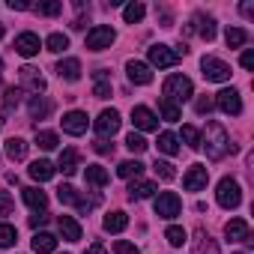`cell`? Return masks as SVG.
Masks as SVG:
<instances>
[{
    "label": "cell",
    "mask_w": 254,
    "mask_h": 254,
    "mask_svg": "<svg viewBox=\"0 0 254 254\" xmlns=\"http://www.w3.org/2000/svg\"><path fill=\"white\" fill-rule=\"evenodd\" d=\"M126 227H129V215H126L123 209H114L105 215V230L108 233H123Z\"/></svg>",
    "instance_id": "20"
},
{
    "label": "cell",
    "mask_w": 254,
    "mask_h": 254,
    "mask_svg": "<svg viewBox=\"0 0 254 254\" xmlns=\"http://www.w3.org/2000/svg\"><path fill=\"white\" fill-rule=\"evenodd\" d=\"M200 69H203V78L206 81H227L230 78V66L224 63V60H218V57H203L200 60Z\"/></svg>",
    "instance_id": "6"
},
{
    "label": "cell",
    "mask_w": 254,
    "mask_h": 254,
    "mask_svg": "<svg viewBox=\"0 0 254 254\" xmlns=\"http://www.w3.org/2000/svg\"><path fill=\"white\" fill-rule=\"evenodd\" d=\"M206 180H209V171L203 165H191L183 177V189L186 191H200V189H206Z\"/></svg>",
    "instance_id": "11"
},
{
    "label": "cell",
    "mask_w": 254,
    "mask_h": 254,
    "mask_svg": "<svg viewBox=\"0 0 254 254\" xmlns=\"http://www.w3.org/2000/svg\"><path fill=\"white\" fill-rule=\"evenodd\" d=\"M84 180L90 183V186H96V189H102V186H108V171L102 168V165H87V171H84Z\"/></svg>",
    "instance_id": "25"
},
{
    "label": "cell",
    "mask_w": 254,
    "mask_h": 254,
    "mask_svg": "<svg viewBox=\"0 0 254 254\" xmlns=\"http://www.w3.org/2000/svg\"><path fill=\"white\" fill-rule=\"evenodd\" d=\"M54 171H57V168H54L48 159H36V162L30 165V177H33V180H39V183L51 180V177H54Z\"/></svg>",
    "instance_id": "24"
},
{
    "label": "cell",
    "mask_w": 254,
    "mask_h": 254,
    "mask_svg": "<svg viewBox=\"0 0 254 254\" xmlns=\"http://www.w3.org/2000/svg\"><path fill=\"white\" fill-rule=\"evenodd\" d=\"M242 15H248V18H251V15H254V6H251V3H242Z\"/></svg>",
    "instance_id": "54"
},
{
    "label": "cell",
    "mask_w": 254,
    "mask_h": 254,
    "mask_svg": "<svg viewBox=\"0 0 254 254\" xmlns=\"http://www.w3.org/2000/svg\"><path fill=\"white\" fill-rule=\"evenodd\" d=\"M21 72V87L24 90H30V93H45V78L39 75V69H33V66H21L18 69Z\"/></svg>",
    "instance_id": "14"
},
{
    "label": "cell",
    "mask_w": 254,
    "mask_h": 254,
    "mask_svg": "<svg viewBox=\"0 0 254 254\" xmlns=\"http://www.w3.org/2000/svg\"><path fill=\"white\" fill-rule=\"evenodd\" d=\"M224 42H227V48H242V45L248 42V33H245L242 27H227Z\"/></svg>",
    "instance_id": "31"
},
{
    "label": "cell",
    "mask_w": 254,
    "mask_h": 254,
    "mask_svg": "<svg viewBox=\"0 0 254 254\" xmlns=\"http://www.w3.org/2000/svg\"><path fill=\"white\" fill-rule=\"evenodd\" d=\"M57 227H60V233H63L66 242H78V239H81V224H78L72 215H60V218H57Z\"/></svg>",
    "instance_id": "18"
},
{
    "label": "cell",
    "mask_w": 254,
    "mask_h": 254,
    "mask_svg": "<svg viewBox=\"0 0 254 254\" xmlns=\"http://www.w3.org/2000/svg\"><path fill=\"white\" fill-rule=\"evenodd\" d=\"M9 9H30L27 0H9Z\"/></svg>",
    "instance_id": "53"
},
{
    "label": "cell",
    "mask_w": 254,
    "mask_h": 254,
    "mask_svg": "<svg viewBox=\"0 0 254 254\" xmlns=\"http://www.w3.org/2000/svg\"><path fill=\"white\" fill-rule=\"evenodd\" d=\"M45 221H48V215H45V212H36V215H30V224H33V227H42Z\"/></svg>",
    "instance_id": "51"
},
{
    "label": "cell",
    "mask_w": 254,
    "mask_h": 254,
    "mask_svg": "<svg viewBox=\"0 0 254 254\" xmlns=\"http://www.w3.org/2000/svg\"><path fill=\"white\" fill-rule=\"evenodd\" d=\"M224 236H227V242H245V239L251 236L248 221H245V218H230V221L224 224Z\"/></svg>",
    "instance_id": "16"
},
{
    "label": "cell",
    "mask_w": 254,
    "mask_h": 254,
    "mask_svg": "<svg viewBox=\"0 0 254 254\" xmlns=\"http://www.w3.org/2000/svg\"><path fill=\"white\" fill-rule=\"evenodd\" d=\"M0 72H3V60H0Z\"/></svg>",
    "instance_id": "56"
},
{
    "label": "cell",
    "mask_w": 254,
    "mask_h": 254,
    "mask_svg": "<svg viewBox=\"0 0 254 254\" xmlns=\"http://www.w3.org/2000/svg\"><path fill=\"white\" fill-rule=\"evenodd\" d=\"M93 150H96L99 156H111V153H114V144H108V141H102V138H99V141L93 144Z\"/></svg>",
    "instance_id": "49"
},
{
    "label": "cell",
    "mask_w": 254,
    "mask_h": 254,
    "mask_svg": "<svg viewBox=\"0 0 254 254\" xmlns=\"http://www.w3.org/2000/svg\"><path fill=\"white\" fill-rule=\"evenodd\" d=\"M45 48H48L51 54H63V51L69 48V36H63V33H51V36L45 39Z\"/></svg>",
    "instance_id": "33"
},
{
    "label": "cell",
    "mask_w": 254,
    "mask_h": 254,
    "mask_svg": "<svg viewBox=\"0 0 254 254\" xmlns=\"http://www.w3.org/2000/svg\"><path fill=\"white\" fill-rule=\"evenodd\" d=\"M183 141H186L191 150H197V147H200V132L194 129V126H183Z\"/></svg>",
    "instance_id": "40"
},
{
    "label": "cell",
    "mask_w": 254,
    "mask_h": 254,
    "mask_svg": "<svg viewBox=\"0 0 254 254\" xmlns=\"http://www.w3.org/2000/svg\"><path fill=\"white\" fill-rule=\"evenodd\" d=\"M200 147L206 150V156H209L212 162L224 159L227 153H236V147L230 144V135L224 132V126H218V123H209V126H206V132H203V141H200Z\"/></svg>",
    "instance_id": "1"
},
{
    "label": "cell",
    "mask_w": 254,
    "mask_h": 254,
    "mask_svg": "<svg viewBox=\"0 0 254 254\" xmlns=\"http://www.w3.org/2000/svg\"><path fill=\"white\" fill-rule=\"evenodd\" d=\"M194 27H197V33L209 42V39H215V18L212 15H194Z\"/></svg>",
    "instance_id": "26"
},
{
    "label": "cell",
    "mask_w": 254,
    "mask_h": 254,
    "mask_svg": "<svg viewBox=\"0 0 254 254\" xmlns=\"http://www.w3.org/2000/svg\"><path fill=\"white\" fill-rule=\"evenodd\" d=\"M15 239H18V233L12 224H0V248H9Z\"/></svg>",
    "instance_id": "39"
},
{
    "label": "cell",
    "mask_w": 254,
    "mask_h": 254,
    "mask_svg": "<svg viewBox=\"0 0 254 254\" xmlns=\"http://www.w3.org/2000/svg\"><path fill=\"white\" fill-rule=\"evenodd\" d=\"M126 75H129V81L138 84V87H147L153 81V69L147 63H141V60H129V63H126Z\"/></svg>",
    "instance_id": "13"
},
{
    "label": "cell",
    "mask_w": 254,
    "mask_h": 254,
    "mask_svg": "<svg viewBox=\"0 0 254 254\" xmlns=\"http://www.w3.org/2000/svg\"><path fill=\"white\" fill-rule=\"evenodd\" d=\"M84 254H108V251H105V245H102V242H93Z\"/></svg>",
    "instance_id": "52"
},
{
    "label": "cell",
    "mask_w": 254,
    "mask_h": 254,
    "mask_svg": "<svg viewBox=\"0 0 254 254\" xmlns=\"http://www.w3.org/2000/svg\"><path fill=\"white\" fill-rule=\"evenodd\" d=\"M212 108H215V99H209V96H200V99L194 102V111H197V114H209Z\"/></svg>",
    "instance_id": "46"
},
{
    "label": "cell",
    "mask_w": 254,
    "mask_h": 254,
    "mask_svg": "<svg viewBox=\"0 0 254 254\" xmlns=\"http://www.w3.org/2000/svg\"><path fill=\"white\" fill-rule=\"evenodd\" d=\"M153 171H156V174H159L162 180H168V183H171V180L177 177V171H174V165H171V162H159V159H156V165H153Z\"/></svg>",
    "instance_id": "42"
},
{
    "label": "cell",
    "mask_w": 254,
    "mask_h": 254,
    "mask_svg": "<svg viewBox=\"0 0 254 254\" xmlns=\"http://www.w3.org/2000/svg\"><path fill=\"white\" fill-rule=\"evenodd\" d=\"M96 132H99V138L105 141V138H111V135H117V129H120V114L114 111V108H108V111H102L99 117H96Z\"/></svg>",
    "instance_id": "7"
},
{
    "label": "cell",
    "mask_w": 254,
    "mask_h": 254,
    "mask_svg": "<svg viewBox=\"0 0 254 254\" xmlns=\"http://www.w3.org/2000/svg\"><path fill=\"white\" fill-rule=\"evenodd\" d=\"M0 215H12V197L6 191H0Z\"/></svg>",
    "instance_id": "47"
},
{
    "label": "cell",
    "mask_w": 254,
    "mask_h": 254,
    "mask_svg": "<svg viewBox=\"0 0 254 254\" xmlns=\"http://www.w3.org/2000/svg\"><path fill=\"white\" fill-rule=\"evenodd\" d=\"M21 197H24V203L33 209V212H45V206H48V197H45V191H39V189H24L21 191Z\"/></svg>",
    "instance_id": "19"
},
{
    "label": "cell",
    "mask_w": 254,
    "mask_h": 254,
    "mask_svg": "<svg viewBox=\"0 0 254 254\" xmlns=\"http://www.w3.org/2000/svg\"><path fill=\"white\" fill-rule=\"evenodd\" d=\"M165 239H168V242H171L174 248H180V245H183V242L189 239V233H186L183 227H177V224H174V227H168V230H165Z\"/></svg>",
    "instance_id": "37"
},
{
    "label": "cell",
    "mask_w": 254,
    "mask_h": 254,
    "mask_svg": "<svg viewBox=\"0 0 254 254\" xmlns=\"http://www.w3.org/2000/svg\"><path fill=\"white\" fill-rule=\"evenodd\" d=\"M215 197H218V203L224 209H236L242 203V189H239V183L233 177H221L218 180V189H215Z\"/></svg>",
    "instance_id": "3"
},
{
    "label": "cell",
    "mask_w": 254,
    "mask_h": 254,
    "mask_svg": "<svg viewBox=\"0 0 254 254\" xmlns=\"http://www.w3.org/2000/svg\"><path fill=\"white\" fill-rule=\"evenodd\" d=\"M36 144H39L42 150H57L60 138H57L54 132H36Z\"/></svg>",
    "instance_id": "38"
},
{
    "label": "cell",
    "mask_w": 254,
    "mask_h": 254,
    "mask_svg": "<svg viewBox=\"0 0 254 254\" xmlns=\"http://www.w3.org/2000/svg\"><path fill=\"white\" fill-rule=\"evenodd\" d=\"M159 111H162V117H165L168 123H177V120H180V105H174V102H168V99L159 102Z\"/></svg>",
    "instance_id": "36"
},
{
    "label": "cell",
    "mask_w": 254,
    "mask_h": 254,
    "mask_svg": "<svg viewBox=\"0 0 254 254\" xmlns=\"http://www.w3.org/2000/svg\"><path fill=\"white\" fill-rule=\"evenodd\" d=\"M147 54H150V63L159 66V69H171V66L180 63V54H177L171 45H153Z\"/></svg>",
    "instance_id": "8"
},
{
    "label": "cell",
    "mask_w": 254,
    "mask_h": 254,
    "mask_svg": "<svg viewBox=\"0 0 254 254\" xmlns=\"http://www.w3.org/2000/svg\"><path fill=\"white\" fill-rule=\"evenodd\" d=\"M93 96H96V99H108V96H111V84H108V81H99V84L93 87Z\"/></svg>",
    "instance_id": "48"
},
{
    "label": "cell",
    "mask_w": 254,
    "mask_h": 254,
    "mask_svg": "<svg viewBox=\"0 0 254 254\" xmlns=\"http://www.w3.org/2000/svg\"><path fill=\"white\" fill-rule=\"evenodd\" d=\"M126 147H129V150H132V153H144V150H147V147H150V144H147V141H144V135H138V132H132V135H129V138H126Z\"/></svg>",
    "instance_id": "41"
},
{
    "label": "cell",
    "mask_w": 254,
    "mask_h": 254,
    "mask_svg": "<svg viewBox=\"0 0 254 254\" xmlns=\"http://www.w3.org/2000/svg\"><path fill=\"white\" fill-rule=\"evenodd\" d=\"M144 171V165L138 162V159H129V162H120V168H117V177H123V180H132V177H138Z\"/></svg>",
    "instance_id": "30"
},
{
    "label": "cell",
    "mask_w": 254,
    "mask_h": 254,
    "mask_svg": "<svg viewBox=\"0 0 254 254\" xmlns=\"http://www.w3.org/2000/svg\"><path fill=\"white\" fill-rule=\"evenodd\" d=\"M6 156H9L12 162H21V159L27 156V141H24V138H9V141H6Z\"/></svg>",
    "instance_id": "27"
},
{
    "label": "cell",
    "mask_w": 254,
    "mask_h": 254,
    "mask_svg": "<svg viewBox=\"0 0 254 254\" xmlns=\"http://www.w3.org/2000/svg\"><path fill=\"white\" fill-rule=\"evenodd\" d=\"M236 254H245V251H236Z\"/></svg>",
    "instance_id": "57"
},
{
    "label": "cell",
    "mask_w": 254,
    "mask_h": 254,
    "mask_svg": "<svg viewBox=\"0 0 254 254\" xmlns=\"http://www.w3.org/2000/svg\"><path fill=\"white\" fill-rule=\"evenodd\" d=\"M33 9L42 12V15H60L63 12V3H60V0H51V3H36Z\"/></svg>",
    "instance_id": "43"
},
{
    "label": "cell",
    "mask_w": 254,
    "mask_h": 254,
    "mask_svg": "<svg viewBox=\"0 0 254 254\" xmlns=\"http://www.w3.org/2000/svg\"><path fill=\"white\" fill-rule=\"evenodd\" d=\"M159 150H162V153H168V156H177V153H180L177 135H171V132H162V135H159Z\"/></svg>",
    "instance_id": "34"
},
{
    "label": "cell",
    "mask_w": 254,
    "mask_h": 254,
    "mask_svg": "<svg viewBox=\"0 0 254 254\" xmlns=\"http://www.w3.org/2000/svg\"><path fill=\"white\" fill-rule=\"evenodd\" d=\"M114 254H141L132 242H126V239H117L114 242Z\"/></svg>",
    "instance_id": "45"
},
{
    "label": "cell",
    "mask_w": 254,
    "mask_h": 254,
    "mask_svg": "<svg viewBox=\"0 0 254 254\" xmlns=\"http://www.w3.org/2000/svg\"><path fill=\"white\" fill-rule=\"evenodd\" d=\"M18 105H21V87H9L6 96H3V111L9 114V111H15Z\"/></svg>",
    "instance_id": "35"
},
{
    "label": "cell",
    "mask_w": 254,
    "mask_h": 254,
    "mask_svg": "<svg viewBox=\"0 0 254 254\" xmlns=\"http://www.w3.org/2000/svg\"><path fill=\"white\" fill-rule=\"evenodd\" d=\"M3 33H6V30H3V24H0V39H3Z\"/></svg>",
    "instance_id": "55"
},
{
    "label": "cell",
    "mask_w": 254,
    "mask_h": 254,
    "mask_svg": "<svg viewBox=\"0 0 254 254\" xmlns=\"http://www.w3.org/2000/svg\"><path fill=\"white\" fill-rule=\"evenodd\" d=\"M191 251L194 254H218V245H215V239L203 227H197L194 230V239H191Z\"/></svg>",
    "instance_id": "17"
},
{
    "label": "cell",
    "mask_w": 254,
    "mask_h": 254,
    "mask_svg": "<svg viewBox=\"0 0 254 254\" xmlns=\"http://www.w3.org/2000/svg\"><path fill=\"white\" fill-rule=\"evenodd\" d=\"M162 93H165V99H168V102L180 105V102H189V99L194 96V87H191V81H189L186 75H171V78L165 81Z\"/></svg>",
    "instance_id": "2"
},
{
    "label": "cell",
    "mask_w": 254,
    "mask_h": 254,
    "mask_svg": "<svg viewBox=\"0 0 254 254\" xmlns=\"http://www.w3.org/2000/svg\"><path fill=\"white\" fill-rule=\"evenodd\" d=\"M153 191H156V186L147 183V180H135V183L129 186V197H132V200H144V197H150Z\"/></svg>",
    "instance_id": "28"
},
{
    "label": "cell",
    "mask_w": 254,
    "mask_h": 254,
    "mask_svg": "<svg viewBox=\"0 0 254 254\" xmlns=\"http://www.w3.org/2000/svg\"><path fill=\"white\" fill-rule=\"evenodd\" d=\"M57 75H60L63 81H78V78H81V63H78L75 57H66V60L57 63Z\"/></svg>",
    "instance_id": "21"
},
{
    "label": "cell",
    "mask_w": 254,
    "mask_h": 254,
    "mask_svg": "<svg viewBox=\"0 0 254 254\" xmlns=\"http://www.w3.org/2000/svg\"><path fill=\"white\" fill-rule=\"evenodd\" d=\"M215 105H218L224 114H230V117H239V114H242V99H239V93H236L233 87L221 90V93L215 96Z\"/></svg>",
    "instance_id": "10"
},
{
    "label": "cell",
    "mask_w": 254,
    "mask_h": 254,
    "mask_svg": "<svg viewBox=\"0 0 254 254\" xmlns=\"http://www.w3.org/2000/svg\"><path fill=\"white\" fill-rule=\"evenodd\" d=\"M144 15H147L144 3H129V6L123 9V18H126V24H138V21H144Z\"/></svg>",
    "instance_id": "32"
},
{
    "label": "cell",
    "mask_w": 254,
    "mask_h": 254,
    "mask_svg": "<svg viewBox=\"0 0 254 254\" xmlns=\"http://www.w3.org/2000/svg\"><path fill=\"white\" fill-rule=\"evenodd\" d=\"M57 197H60L63 203H78V191H75L72 186H60V189H57Z\"/></svg>",
    "instance_id": "44"
},
{
    "label": "cell",
    "mask_w": 254,
    "mask_h": 254,
    "mask_svg": "<svg viewBox=\"0 0 254 254\" xmlns=\"http://www.w3.org/2000/svg\"><path fill=\"white\" fill-rule=\"evenodd\" d=\"M54 248H57V239L51 233H36L33 236V251L36 254H51Z\"/></svg>",
    "instance_id": "29"
},
{
    "label": "cell",
    "mask_w": 254,
    "mask_h": 254,
    "mask_svg": "<svg viewBox=\"0 0 254 254\" xmlns=\"http://www.w3.org/2000/svg\"><path fill=\"white\" fill-rule=\"evenodd\" d=\"M60 123H63V132H66V135H75V138H78V135H84V132H87L90 117H87L84 111H69Z\"/></svg>",
    "instance_id": "9"
},
{
    "label": "cell",
    "mask_w": 254,
    "mask_h": 254,
    "mask_svg": "<svg viewBox=\"0 0 254 254\" xmlns=\"http://www.w3.org/2000/svg\"><path fill=\"white\" fill-rule=\"evenodd\" d=\"M51 111H54V102L51 99H45V96H33L30 99V117L33 120H45Z\"/></svg>",
    "instance_id": "22"
},
{
    "label": "cell",
    "mask_w": 254,
    "mask_h": 254,
    "mask_svg": "<svg viewBox=\"0 0 254 254\" xmlns=\"http://www.w3.org/2000/svg\"><path fill=\"white\" fill-rule=\"evenodd\" d=\"M114 39H117V33H114L108 24H96V27L87 33V48H90V51H105V48L114 45Z\"/></svg>",
    "instance_id": "5"
},
{
    "label": "cell",
    "mask_w": 254,
    "mask_h": 254,
    "mask_svg": "<svg viewBox=\"0 0 254 254\" xmlns=\"http://www.w3.org/2000/svg\"><path fill=\"white\" fill-rule=\"evenodd\" d=\"M239 63H242V69H254V51L248 48V51L242 54V60H239Z\"/></svg>",
    "instance_id": "50"
},
{
    "label": "cell",
    "mask_w": 254,
    "mask_h": 254,
    "mask_svg": "<svg viewBox=\"0 0 254 254\" xmlns=\"http://www.w3.org/2000/svg\"><path fill=\"white\" fill-rule=\"evenodd\" d=\"M78 162H81L78 150H63V153H60V162H57V171H63L66 177H72V174L78 171Z\"/></svg>",
    "instance_id": "23"
},
{
    "label": "cell",
    "mask_w": 254,
    "mask_h": 254,
    "mask_svg": "<svg viewBox=\"0 0 254 254\" xmlns=\"http://www.w3.org/2000/svg\"><path fill=\"white\" fill-rule=\"evenodd\" d=\"M132 123H135V129H141V132H156L159 129V117L150 108H144V105L132 108Z\"/></svg>",
    "instance_id": "12"
},
{
    "label": "cell",
    "mask_w": 254,
    "mask_h": 254,
    "mask_svg": "<svg viewBox=\"0 0 254 254\" xmlns=\"http://www.w3.org/2000/svg\"><path fill=\"white\" fill-rule=\"evenodd\" d=\"M153 206H156V215L159 218H177L180 209H183V200H180L177 191H159V197H156Z\"/></svg>",
    "instance_id": "4"
},
{
    "label": "cell",
    "mask_w": 254,
    "mask_h": 254,
    "mask_svg": "<svg viewBox=\"0 0 254 254\" xmlns=\"http://www.w3.org/2000/svg\"><path fill=\"white\" fill-rule=\"evenodd\" d=\"M39 48H42V42H39L36 33H21V36H15V51H18L21 57H36Z\"/></svg>",
    "instance_id": "15"
}]
</instances>
